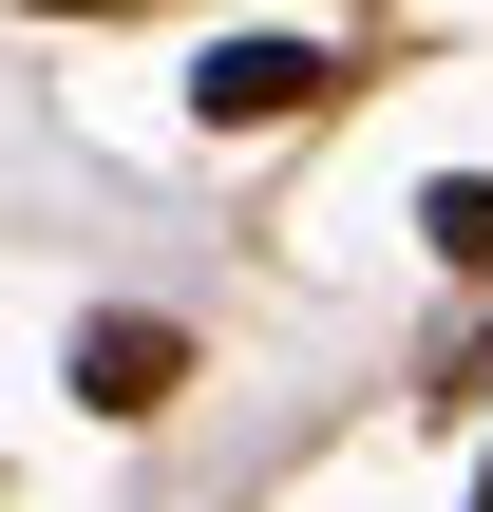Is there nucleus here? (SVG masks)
Segmentation results:
<instances>
[{
	"label": "nucleus",
	"mask_w": 493,
	"mask_h": 512,
	"mask_svg": "<svg viewBox=\"0 0 493 512\" xmlns=\"http://www.w3.org/2000/svg\"><path fill=\"white\" fill-rule=\"evenodd\" d=\"M171 380H190V342H171V323H133V304H114V323H76V399H95V418H152Z\"/></svg>",
	"instance_id": "obj_2"
},
{
	"label": "nucleus",
	"mask_w": 493,
	"mask_h": 512,
	"mask_svg": "<svg viewBox=\"0 0 493 512\" xmlns=\"http://www.w3.org/2000/svg\"><path fill=\"white\" fill-rule=\"evenodd\" d=\"M323 95H342L323 38H209V57H190V114H209V133H285V114H323Z\"/></svg>",
	"instance_id": "obj_1"
},
{
	"label": "nucleus",
	"mask_w": 493,
	"mask_h": 512,
	"mask_svg": "<svg viewBox=\"0 0 493 512\" xmlns=\"http://www.w3.org/2000/svg\"><path fill=\"white\" fill-rule=\"evenodd\" d=\"M418 228H437V266H475V285H493V171H437Z\"/></svg>",
	"instance_id": "obj_3"
}]
</instances>
